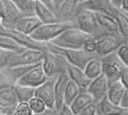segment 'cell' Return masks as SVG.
Wrapping results in <instances>:
<instances>
[{"label": "cell", "instance_id": "obj_12", "mask_svg": "<svg viewBox=\"0 0 128 115\" xmlns=\"http://www.w3.org/2000/svg\"><path fill=\"white\" fill-rule=\"evenodd\" d=\"M82 0H64L56 10V14L60 21L74 23Z\"/></svg>", "mask_w": 128, "mask_h": 115}, {"label": "cell", "instance_id": "obj_11", "mask_svg": "<svg viewBox=\"0 0 128 115\" xmlns=\"http://www.w3.org/2000/svg\"><path fill=\"white\" fill-rule=\"evenodd\" d=\"M48 79V76L45 75L42 63L27 72L21 78H20L15 84L27 86L36 88L42 84Z\"/></svg>", "mask_w": 128, "mask_h": 115}, {"label": "cell", "instance_id": "obj_44", "mask_svg": "<svg viewBox=\"0 0 128 115\" xmlns=\"http://www.w3.org/2000/svg\"><path fill=\"white\" fill-rule=\"evenodd\" d=\"M53 4H54V8H55V11L56 12V10L57 8H59V6L62 4V2L64 1V0H51Z\"/></svg>", "mask_w": 128, "mask_h": 115}, {"label": "cell", "instance_id": "obj_9", "mask_svg": "<svg viewBox=\"0 0 128 115\" xmlns=\"http://www.w3.org/2000/svg\"><path fill=\"white\" fill-rule=\"evenodd\" d=\"M4 35H7L12 37L25 48L40 50H45L48 49L49 42H41L36 41L30 35L23 33L14 28H5Z\"/></svg>", "mask_w": 128, "mask_h": 115}, {"label": "cell", "instance_id": "obj_13", "mask_svg": "<svg viewBox=\"0 0 128 115\" xmlns=\"http://www.w3.org/2000/svg\"><path fill=\"white\" fill-rule=\"evenodd\" d=\"M84 8L94 12L106 14L114 17L118 10L111 3L110 0H85L79 4L78 9Z\"/></svg>", "mask_w": 128, "mask_h": 115}, {"label": "cell", "instance_id": "obj_46", "mask_svg": "<svg viewBox=\"0 0 128 115\" xmlns=\"http://www.w3.org/2000/svg\"><path fill=\"white\" fill-rule=\"evenodd\" d=\"M121 115H128V110H126L123 114H121Z\"/></svg>", "mask_w": 128, "mask_h": 115}, {"label": "cell", "instance_id": "obj_30", "mask_svg": "<svg viewBox=\"0 0 128 115\" xmlns=\"http://www.w3.org/2000/svg\"><path fill=\"white\" fill-rule=\"evenodd\" d=\"M28 103L33 112V114L41 113L47 108L45 103L41 99L36 97V96L32 98Z\"/></svg>", "mask_w": 128, "mask_h": 115}, {"label": "cell", "instance_id": "obj_23", "mask_svg": "<svg viewBox=\"0 0 128 115\" xmlns=\"http://www.w3.org/2000/svg\"><path fill=\"white\" fill-rule=\"evenodd\" d=\"M18 103L14 85L8 84L0 88V104L7 106H17Z\"/></svg>", "mask_w": 128, "mask_h": 115}, {"label": "cell", "instance_id": "obj_37", "mask_svg": "<svg viewBox=\"0 0 128 115\" xmlns=\"http://www.w3.org/2000/svg\"><path fill=\"white\" fill-rule=\"evenodd\" d=\"M119 78L123 85L126 87V89H128V67L125 66L124 68L120 75Z\"/></svg>", "mask_w": 128, "mask_h": 115}, {"label": "cell", "instance_id": "obj_3", "mask_svg": "<svg viewBox=\"0 0 128 115\" xmlns=\"http://www.w3.org/2000/svg\"><path fill=\"white\" fill-rule=\"evenodd\" d=\"M68 61L63 56L50 50L43 51L42 66L48 77L57 76L67 69Z\"/></svg>", "mask_w": 128, "mask_h": 115}, {"label": "cell", "instance_id": "obj_21", "mask_svg": "<svg viewBox=\"0 0 128 115\" xmlns=\"http://www.w3.org/2000/svg\"><path fill=\"white\" fill-rule=\"evenodd\" d=\"M66 72L70 79L74 81L79 87L81 90H87V88L91 80H90L85 75L83 69L68 63Z\"/></svg>", "mask_w": 128, "mask_h": 115}, {"label": "cell", "instance_id": "obj_26", "mask_svg": "<svg viewBox=\"0 0 128 115\" xmlns=\"http://www.w3.org/2000/svg\"><path fill=\"white\" fill-rule=\"evenodd\" d=\"M114 18L117 21L119 32L124 38H128V14L118 10Z\"/></svg>", "mask_w": 128, "mask_h": 115}, {"label": "cell", "instance_id": "obj_35", "mask_svg": "<svg viewBox=\"0 0 128 115\" xmlns=\"http://www.w3.org/2000/svg\"><path fill=\"white\" fill-rule=\"evenodd\" d=\"M17 106H7L0 104V115H13Z\"/></svg>", "mask_w": 128, "mask_h": 115}, {"label": "cell", "instance_id": "obj_10", "mask_svg": "<svg viewBox=\"0 0 128 115\" xmlns=\"http://www.w3.org/2000/svg\"><path fill=\"white\" fill-rule=\"evenodd\" d=\"M57 76L48 77V79L40 86L35 89L34 96L41 99L48 108H55L54 85Z\"/></svg>", "mask_w": 128, "mask_h": 115}, {"label": "cell", "instance_id": "obj_43", "mask_svg": "<svg viewBox=\"0 0 128 115\" xmlns=\"http://www.w3.org/2000/svg\"><path fill=\"white\" fill-rule=\"evenodd\" d=\"M122 1L123 0H110V2L112 3V5L116 8V9H119L120 8L121 4H122Z\"/></svg>", "mask_w": 128, "mask_h": 115}, {"label": "cell", "instance_id": "obj_32", "mask_svg": "<svg viewBox=\"0 0 128 115\" xmlns=\"http://www.w3.org/2000/svg\"><path fill=\"white\" fill-rule=\"evenodd\" d=\"M116 52L125 66L128 67V44L126 41L122 44Z\"/></svg>", "mask_w": 128, "mask_h": 115}, {"label": "cell", "instance_id": "obj_41", "mask_svg": "<svg viewBox=\"0 0 128 115\" xmlns=\"http://www.w3.org/2000/svg\"><path fill=\"white\" fill-rule=\"evenodd\" d=\"M120 106L125 110H128V89H126L125 91V93L120 101Z\"/></svg>", "mask_w": 128, "mask_h": 115}, {"label": "cell", "instance_id": "obj_51", "mask_svg": "<svg viewBox=\"0 0 128 115\" xmlns=\"http://www.w3.org/2000/svg\"><path fill=\"white\" fill-rule=\"evenodd\" d=\"M33 1H34V0H33Z\"/></svg>", "mask_w": 128, "mask_h": 115}, {"label": "cell", "instance_id": "obj_14", "mask_svg": "<svg viewBox=\"0 0 128 115\" xmlns=\"http://www.w3.org/2000/svg\"><path fill=\"white\" fill-rule=\"evenodd\" d=\"M87 90L93 96L95 103L100 101L107 95L108 79L106 76L103 73H102L96 78L91 80L90 84L87 88Z\"/></svg>", "mask_w": 128, "mask_h": 115}, {"label": "cell", "instance_id": "obj_47", "mask_svg": "<svg viewBox=\"0 0 128 115\" xmlns=\"http://www.w3.org/2000/svg\"><path fill=\"white\" fill-rule=\"evenodd\" d=\"M0 25H2V20H1V18H0Z\"/></svg>", "mask_w": 128, "mask_h": 115}, {"label": "cell", "instance_id": "obj_50", "mask_svg": "<svg viewBox=\"0 0 128 115\" xmlns=\"http://www.w3.org/2000/svg\"><path fill=\"white\" fill-rule=\"evenodd\" d=\"M82 1H85V0H82Z\"/></svg>", "mask_w": 128, "mask_h": 115}, {"label": "cell", "instance_id": "obj_45", "mask_svg": "<svg viewBox=\"0 0 128 115\" xmlns=\"http://www.w3.org/2000/svg\"><path fill=\"white\" fill-rule=\"evenodd\" d=\"M4 31H5V27L2 25H0V35H4Z\"/></svg>", "mask_w": 128, "mask_h": 115}, {"label": "cell", "instance_id": "obj_20", "mask_svg": "<svg viewBox=\"0 0 128 115\" xmlns=\"http://www.w3.org/2000/svg\"><path fill=\"white\" fill-rule=\"evenodd\" d=\"M126 90V87L123 85L120 78L108 80L107 97L112 103L120 105Z\"/></svg>", "mask_w": 128, "mask_h": 115}, {"label": "cell", "instance_id": "obj_15", "mask_svg": "<svg viewBox=\"0 0 128 115\" xmlns=\"http://www.w3.org/2000/svg\"><path fill=\"white\" fill-rule=\"evenodd\" d=\"M42 23L35 15H21L14 23L12 28L27 35L33 32Z\"/></svg>", "mask_w": 128, "mask_h": 115}, {"label": "cell", "instance_id": "obj_39", "mask_svg": "<svg viewBox=\"0 0 128 115\" xmlns=\"http://www.w3.org/2000/svg\"><path fill=\"white\" fill-rule=\"evenodd\" d=\"M8 84H12L10 82V81L7 78L6 74L3 72V71H0V88Z\"/></svg>", "mask_w": 128, "mask_h": 115}, {"label": "cell", "instance_id": "obj_42", "mask_svg": "<svg viewBox=\"0 0 128 115\" xmlns=\"http://www.w3.org/2000/svg\"><path fill=\"white\" fill-rule=\"evenodd\" d=\"M120 10L128 14V0H123Z\"/></svg>", "mask_w": 128, "mask_h": 115}, {"label": "cell", "instance_id": "obj_17", "mask_svg": "<svg viewBox=\"0 0 128 115\" xmlns=\"http://www.w3.org/2000/svg\"><path fill=\"white\" fill-rule=\"evenodd\" d=\"M33 10L34 14L41 20L42 23L60 21L56 13L40 0H34Z\"/></svg>", "mask_w": 128, "mask_h": 115}, {"label": "cell", "instance_id": "obj_19", "mask_svg": "<svg viewBox=\"0 0 128 115\" xmlns=\"http://www.w3.org/2000/svg\"><path fill=\"white\" fill-rule=\"evenodd\" d=\"M98 24L104 34H112L120 35L118 26L115 18L103 13L95 12Z\"/></svg>", "mask_w": 128, "mask_h": 115}, {"label": "cell", "instance_id": "obj_4", "mask_svg": "<svg viewBox=\"0 0 128 115\" xmlns=\"http://www.w3.org/2000/svg\"><path fill=\"white\" fill-rule=\"evenodd\" d=\"M48 50L60 53L70 64L84 69L86 64L94 57L98 56L96 53H90L83 49H69L55 46L49 42Z\"/></svg>", "mask_w": 128, "mask_h": 115}, {"label": "cell", "instance_id": "obj_31", "mask_svg": "<svg viewBox=\"0 0 128 115\" xmlns=\"http://www.w3.org/2000/svg\"><path fill=\"white\" fill-rule=\"evenodd\" d=\"M14 52L0 48V71L6 69Z\"/></svg>", "mask_w": 128, "mask_h": 115}, {"label": "cell", "instance_id": "obj_7", "mask_svg": "<svg viewBox=\"0 0 128 115\" xmlns=\"http://www.w3.org/2000/svg\"><path fill=\"white\" fill-rule=\"evenodd\" d=\"M102 66V73L108 80L117 79L125 67L116 51L108 53L100 57Z\"/></svg>", "mask_w": 128, "mask_h": 115}, {"label": "cell", "instance_id": "obj_25", "mask_svg": "<svg viewBox=\"0 0 128 115\" xmlns=\"http://www.w3.org/2000/svg\"><path fill=\"white\" fill-rule=\"evenodd\" d=\"M14 88L17 95L18 102H29L30 100L34 97L35 89L34 87L14 84Z\"/></svg>", "mask_w": 128, "mask_h": 115}, {"label": "cell", "instance_id": "obj_36", "mask_svg": "<svg viewBox=\"0 0 128 115\" xmlns=\"http://www.w3.org/2000/svg\"><path fill=\"white\" fill-rule=\"evenodd\" d=\"M95 104H91L90 105L88 106L84 109L82 110L80 112L75 115H96V108H95Z\"/></svg>", "mask_w": 128, "mask_h": 115}, {"label": "cell", "instance_id": "obj_40", "mask_svg": "<svg viewBox=\"0 0 128 115\" xmlns=\"http://www.w3.org/2000/svg\"><path fill=\"white\" fill-rule=\"evenodd\" d=\"M33 115H58V111L55 108H46L42 112L38 114H34Z\"/></svg>", "mask_w": 128, "mask_h": 115}, {"label": "cell", "instance_id": "obj_8", "mask_svg": "<svg viewBox=\"0 0 128 115\" xmlns=\"http://www.w3.org/2000/svg\"><path fill=\"white\" fill-rule=\"evenodd\" d=\"M43 51L36 49L25 48L18 52H14L8 67H13L22 65L34 64L42 61Z\"/></svg>", "mask_w": 128, "mask_h": 115}, {"label": "cell", "instance_id": "obj_28", "mask_svg": "<svg viewBox=\"0 0 128 115\" xmlns=\"http://www.w3.org/2000/svg\"><path fill=\"white\" fill-rule=\"evenodd\" d=\"M80 91L81 90L79 87L74 81L70 79L66 85L65 95H64V104L70 106V105L78 95Z\"/></svg>", "mask_w": 128, "mask_h": 115}, {"label": "cell", "instance_id": "obj_5", "mask_svg": "<svg viewBox=\"0 0 128 115\" xmlns=\"http://www.w3.org/2000/svg\"><path fill=\"white\" fill-rule=\"evenodd\" d=\"M74 23L76 27L94 38L104 35L98 24L95 12L90 10L84 8L78 9L76 15Z\"/></svg>", "mask_w": 128, "mask_h": 115}, {"label": "cell", "instance_id": "obj_48", "mask_svg": "<svg viewBox=\"0 0 128 115\" xmlns=\"http://www.w3.org/2000/svg\"><path fill=\"white\" fill-rule=\"evenodd\" d=\"M126 43L128 44V38H126Z\"/></svg>", "mask_w": 128, "mask_h": 115}, {"label": "cell", "instance_id": "obj_2", "mask_svg": "<svg viewBox=\"0 0 128 115\" xmlns=\"http://www.w3.org/2000/svg\"><path fill=\"white\" fill-rule=\"evenodd\" d=\"M72 26H76L74 23L56 21L42 23L30 35L36 41L41 42H50L64 30Z\"/></svg>", "mask_w": 128, "mask_h": 115}, {"label": "cell", "instance_id": "obj_38", "mask_svg": "<svg viewBox=\"0 0 128 115\" xmlns=\"http://www.w3.org/2000/svg\"><path fill=\"white\" fill-rule=\"evenodd\" d=\"M58 115H75V114L69 105L63 104L58 111Z\"/></svg>", "mask_w": 128, "mask_h": 115}, {"label": "cell", "instance_id": "obj_22", "mask_svg": "<svg viewBox=\"0 0 128 115\" xmlns=\"http://www.w3.org/2000/svg\"><path fill=\"white\" fill-rule=\"evenodd\" d=\"M94 103H95V102L91 94L88 92V90H81L70 107L74 114H76Z\"/></svg>", "mask_w": 128, "mask_h": 115}, {"label": "cell", "instance_id": "obj_24", "mask_svg": "<svg viewBox=\"0 0 128 115\" xmlns=\"http://www.w3.org/2000/svg\"><path fill=\"white\" fill-rule=\"evenodd\" d=\"M83 70L85 75L90 80H93L100 75L102 73V66L100 57H94L86 64Z\"/></svg>", "mask_w": 128, "mask_h": 115}, {"label": "cell", "instance_id": "obj_34", "mask_svg": "<svg viewBox=\"0 0 128 115\" xmlns=\"http://www.w3.org/2000/svg\"><path fill=\"white\" fill-rule=\"evenodd\" d=\"M82 49L84 50L85 51L90 53H96V38L90 37V38H88L85 41Z\"/></svg>", "mask_w": 128, "mask_h": 115}, {"label": "cell", "instance_id": "obj_1", "mask_svg": "<svg viewBox=\"0 0 128 115\" xmlns=\"http://www.w3.org/2000/svg\"><path fill=\"white\" fill-rule=\"evenodd\" d=\"M90 37L93 36L76 26H72L64 30L50 43L62 48L82 49L85 41Z\"/></svg>", "mask_w": 128, "mask_h": 115}, {"label": "cell", "instance_id": "obj_29", "mask_svg": "<svg viewBox=\"0 0 128 115\" xmlns=\"http://www.w3.org/2000/svg\"><path fill=\"white\" fill-rule=\"evenodd\" d=\"M23 15H33V0H12Z\"/></svg>", "mask_w": 128, "mask_h": 115}, {"label": "cell", "instance_id": "obj_27", "mask_svg": "<svg viewBox=\"0 0 128 115\" xmlns=\"http://www.w3.org/2000/svg\"><path fill=\"white\" fill-rule=\"evenodd\" d=\"M0 48L12 52H18L25 49V47L21 46L14 38L7 35H0Z\"/></svg>", "mask_w": 128, "mask_h": 115}, {"label": "cell", "instance_id": "obj_6", "mask_svg": "<svg viewBox=\"0 0 128 115\" xmlns=\"http://www.w3.org/2000/svg\"><path fill=\"white\" fill-rule=\"evenodd\" d=\"M96 40V54L100 57L112 52L117 51L120 46L126 41V39L121 35L104 34L97 38Z\"/></svg>", "mask_w": 128, "mask_h": 115}, {"label": "cell", "instance_id": "obj_33", "mask_svg": "<svg viewBox=\"0 0 128 115\" xmlns=\"http://www.w3.org/2000/svg\"><path fill=\"white\" fill-rule=\"evenodd\" d=\"M15 113L18 115H33V112L28 102H20L16 107Z\"/></svg>", "mask_w": 128, "mask_h": 115}, {"label": "cell", "instance_id": "obj_49", "mask_svg": "<svg viewBox=\"0 0 128 115\" xmlns=\"http://www.w3.org/2000/svg\"><path fill=\"white\" fill-rule=\"evenodd\" d=\"M13 115H18V114H16V113H14V114H13Z\"/></svg>", "mask_w": 128, "mask_h": 115}, {"label": "cell", "instance_id": "obj_16", "mask_svg": "<svg viewBox=\"0 0 128 115\" xmlns=\"http://www.w3.org/2000/svg\"><path fill=\"white\" fill-rule=\"evenodd\" d=\"M70 81L67 72L60 74L56 78L54 85V97H55V109L59 111L62 105L64 104V95L66 88V85Z\"/></svg>", "mask_w": 128, "mask_h": 115}, {"label": "cell", "instance_id": "obj_18", "mask_svg": "<svg viewBox=\"0 0 128 115\" xmlns=\"http://www.w3.org/2000/svg\"><path fill=\"white\" fill-rule=\"evenodd\" d=\"M95 108L96 115H121L126 111L120 105L112 103L107 95L95 104Z\"/></svg>", "mask_w": 128, "mask_h": 115}, {"label": "cell", "instance_id": "obj_52", "mask_svg": "<svg viewBox=\"0 0 128 115\" xmlns=\"http://www.w3.org/2000/svg\"></svg>", "mask_w": 128, "mask_h": 115}]
</instances>
